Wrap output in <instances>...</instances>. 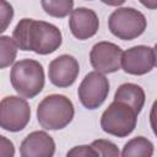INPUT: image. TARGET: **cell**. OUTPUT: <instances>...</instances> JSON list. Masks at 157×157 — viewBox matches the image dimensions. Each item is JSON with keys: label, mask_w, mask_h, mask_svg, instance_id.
<instances>
[{"label": "cell", "mask_w": 157, "mask_h": 157, "mask_svg": "<svg viewBox=\"0 0 157 157\" xmlns=\"http://www.w3.org/2000/svg\"><path fill=\"white\" fill-rule=\"evenodd\" d=\"M12 17H13V9H12V6L7 1H2L1 6H0V21H1L0 32L6 31L7 26L12 21Z\"/></svg>", "instance_id": "cell-19"}, {"label": "cell", "mask_w": 157, "mask_h": 157, "mask_svg": "<svg viewBox=\"0 0 157 157\" xmlns=\"http://www.w3.org/2000/svg\"><path fill=\"white\" fill-rule=\"evenodd\" d=\"M155 66L153 48L147 45H135L123 52L121 69L130 75L141 76L150 72Z\"/></svg>", "instance_id": "cell-9"}, {"label": "cell", "mask_w": 157, "mask_h": 157, "mask_svg": "<svg viewBox=\"0 0 157 157\" xmlns=\"http://www.w3.org/2000/svg\"><path fill=\"white\" fill-rule=\"evenodd\" d=\"M80 72L77 60L69 54H63L50 61L48 67V77L50 82L59 87L65 88L71 86Z\"/></svg>", "instance_id": "cell-10"}, {"label": "cell", "mask_w": 157, "mask_h": 157, "mask_svg": "<svg viewBox=\"0 0 157 157\" xmlns=\"http://www.w3.org/2000/svg\"><path fill=\"white\" fill-rule=\"evenodd\" d=\"M109 93L108 78L97 71L88 72L78 86L77 94L81 104L87 109H97L107 99Z\"/></svg>", "instance_id": "cell-7"}, {"label": "cell", "mask_w": 157, "mask_h": 157, "mask_svg": "<svg viewBox=\"0 0 157 157\" xmlns=\"http://www.w3.org/2000/svg\"><path fill=\"white\" fill-rule=\"evenodd\" d=\"M55 142L45 131H33L28 134L20 146L21 157H53Z\"/></svg>", "instance_id": "cell-12"}, {"label": "cell", "mask_w": 157, "mask_h": 157, "mask_svg": "<svg viewBox=\"0 0 157 157\" xmlns=\"http://www.w3.org/2000/svg\"><path fill=\"white\" fill-rule=\"evenodd\" d=\"M40 5L49 16L58 18L67 16L74 10V1L71 0H42Z\"/></svg>", "instance_id": "cell-15"}, {"label": "cell", "mask_w": 157, "mask_h": 157, "mask_svg": "<svg viewBox=\"0 0 157 157\" xmlns=\"http://www.w3.org/2000/svg\"><path fill=\"white\" fill-rule=\"evenodd\" d=\"M12 39L18 49L47 55L54 53L63 43L60 29L53 23L22 18L12 32Z\"/></svg>", "instance_id": "cell-1"}, {"label": "cell", "mask_w": 157, "mask_h": 157, "mask_svg": "<svg viewBox=\"0 0 157 157\" xmlns=\"http://www.w3.org/2000/svg\"><path fill=\"white\" fill-rule=\"evenodd\" d=\"M123 50L112 42L96 43L90 53V61L94 71L101 74H112L121 67Z\"/></svg>", "instance_id": "cell-8"}, {"label": "cell", "mask_w": 157, "mask_h": 157, "mask_svg": "<svg viewBox=\"0 0 157 157\" xmlns=\"http://www.w3.org/2000/svg\"><path fill=\"white\" fill-rule=\"evenodd\" d=\"M136 123L137 114L134 109L117 101H113L101 117L102 130L117 137H126L130 135L135 130Z\"/></svg>", "instance_id": "cell-4"}, {"label": "cell", "mask_w": 157, "mask_h": 157, "mask_svg": "<svg viewBox=\"0 0 157 157\" xmlns=\"http://www.w3.org/2000/svg\"><path fill=\"white\" fill-rule=\"evenodd\" d=\"M153 150V144L148 139L136 136L124 145L120 157H152Z\"/></svg>", "instance_id": "cell-14"}, {"label": "cell", "mask_w": 157, "mask_h": 157, "mask_svg": "<svg viewBox=\"0 0 157 157\" xmlns=\"http://www.w3.org/2000/svg\"><path fill=\"white\" fill-rule=\"evenodd\" d=\"M69 27L72 36L80 40L93 37L99 27V20L97 13L87 7L74 9L70 13Z\"/></svg>", "instance_id": "cell-11"}, {"label": "cell", "mask_w": 157, "mask_h": 157, "mask_svg": "<svg viewBox=\"0 0 157 157\" xmlns=\"http://www.w3.org/2000/svg\"><path fill=\"white\" fill-rule=\"evenodd\" d=\"M150 125L152 128L153 134L157 137V99L153 102V104L151 107V112H150Z\"/></svg>", "instance_id": "cell-21"}, {"label": "cell", "mask_w": 157, "mask_h": 157, "mask_svg": "<svg viewBox=\"0 0 157 157\" xmlns=\"http://www.w3.org/2000/svg\"><path fill=\"white\" fill-rule=\"evenodd\" d=\"M66 157H99V155L91 145H80L69 150Z\"/></svg>", "instance_id": "cell-18"}, {"label": "cell", "mask_w": 157, "mask_h": 157, "mask_svg": "<svg viewBox=\"0 0 157 157\" xmlns=\"http://www.w3.org/2000/svg\"><path fill=\"white\" fill-rule=\"evenodd\" d=\"M15 147L13 144L5 136H0V157H13Z\"/></svg>", "instance_id": "cell-20"}, {"label": "cell", "mask_w": 157, "mask_h": 157, "mask_svg": "<svg viewBox=\"0 0 157 157\" xmlns=\"http://www.w3.org/2000/svg\"><path fill=\"white\" fill-rule=\"evenodd\" d=\"M75 114L72 102L64 94L44 97L37 108V119L45 130H60L67 126Z\"/></svg>", "instance_id": "cell-2"}, {"label": "cell", "mask_w": 157, "mask_h": 157, "mask_svg": "<svg viewBox=\"0 0 157 157\" xmlns=\"http://www.w3.org/2000/svg\"><path fill=\"white\" fill-rule=\"evenodd\" d=\"M146 18L134 7H118L108 18V28L113 36L123 40L140 37L146 29Z\"/></svg>", "instance_id": "cell-5"}, {"label": "cell", "mask_w": 157, "mask_h": 157, "mask_svg": "<svg viewBox=\"0 0 157 157\" xmlns=\"http://www.w3.org/2000/svg\"><path fill=\"white\" fill-rule=\"evenodd\" d=\"M0 48H1L0 49V67L5 69L15 61L18 47L16 45L15 40L12 38H10L9 36H1L0 37Z\"/></svg>", "instance_id": "cell-16"}, {"label": "cell", "mask_w": 157, "mask_h": 157, "mask_svg": "<svg viewBox=\"0 0 157 157\" xmlns=\"http://www.w3.org/2000/svg\"><path fill=\"white\" fill-rule=\"evenodd\" d=\"M145 99L146 97H145V91L142 90V87L136 83H131V82L120 85L114 94V101L128 104L129 107L134 109L136 114H139L141 109L144 108Z\"/></svg>", "instance_id": "cell-13"}, {"label": "cell", "mask_w": 157, "mask_h": 157, "mask_svg": "<svg viewBox=\"0 0 157 157\" xmlns=\"http://www.w3.org/2000/svg\"><path fill=\"white\" fill-rule=\"evenodd\" d=\"M153 54H155V66L157 67V43L153 47Z\"/></svg>", "instance_id": "cell-23"}, {"label": "cell", "mask_w": 157, "mask_h": 157, "mask_svg": "<svg viewBox=\"0 0 157 157\" xmlns=\"http://www.w3.org/2000/svg\"><path fill=\"white\" fill-rule=\"evenodd\" d=\"M91 146L98 152L99 157H120L118 146L109 140L98 139L92 141Z\"/></svg>", "instance_id": "cell-17"}, {"label": "cell", "mask_w": 157, "mask_h": 157, "mask_svg": "<svg viewBox=\"0 0 157 157\" xmlns=\"http://www.w3.org/2000/svg\"><path fill=\"white\" fill-rule=\"evenodd\" d=\"M12 88L23 98H33L44 87V70L39 61L23 59L17 61L10 72Z\"/></svg>", "instance_id": "cell-3"}, {"label": "cell", "mask_w": 157, "mask_h": 157, "mask_svg": "<svg viewBox=\"0 0 157 157\" xmlns=\"http://www.w3.org/2000/svg\"><path fill=\"white\" fill-rule=\"evenodd\" d=\"M144 6H146L147 9H151V10H155V9H157V1L156 0H147V1H145V0H141L140 1Z\"/></svg>", "instance_id": "cell-22"}, {"label": "cell", "mask_w": 157, "mask_h": 157, "mask_svg": "<svg viewBox=\"0 0 157 157\" xmlns=\"http://www.w3.org/2000/svg\"><path fill=\"white\" fill-rule=\"evenodd\" d=\"M31 119V108L25 98L20 96H7L0 102V126L1 129L17 132L23 130Z\"/></svg>", "instance_id": "cell-6"}]
</instances>
